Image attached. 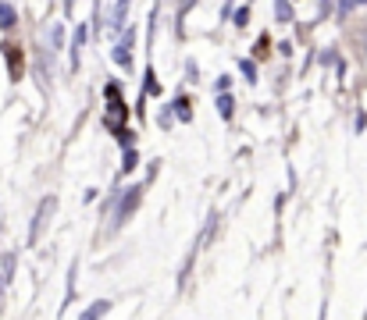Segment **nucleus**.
Listing matches in <instances>:
<instances>
[{"label":"nucleus","instance_id":"nucleus-1","mask_svg":"<svg viewBox=\"0 0 367 320\" xmlns=\"http://www.w3.org/2000/svg\"><path fill=\"white\" fill-rule=\"evenodd\" d=\"M57 210V200L54 196H47L43 203H40V210H36V217H33V232H29V246H36L40 242V232H43V224L50 221V214Z\"/></svg>","mask_w":367,"mask_h":320},{"label":"nucleus","instance_id":"nucleus-2","mask_svg":"<svg viewBox=\"0 0 367 320\" xmlns=\"http://www.w3.org/2000/svg\"><path fill=\"white\" fill-rule=\"evenodd\" d=\"M136 203H139V189L132 185L129 192H125V200H121V207H118V214H114V228H121V224L129 221V214L136 210Z\"/></svg>","mask_w":367,"mask_h":320},{"label":"nucleus","instance_id":"nucleus-3","mask_svg":"<svg viewBox=\"0 0 367 320\" xmlns=\"http://www.w3.org/2000/svg\"><path fill=\"white\" fill-rule=\"evenodd\" d=\"M132 43H136V36H132V32H125V36H121V43H118V50H114V61H118V64H125V68L132 64V54H129Z\"/></svg>","mask_w":367,"mask_h":320},{"label":"nucleus","instance_id":"nucleus-4","mask_svg":"<svg viewBox=\"0 0 367 320\" xmlns=\"http://www.w3.org/2000/svg\"><path fill=\"white\" fill-rule=\"evenodd\" d=\"M129 4H132V0H118V4H114V18H111V29H121V25H125V11H129Z\"/></svg>","mask_w":367,"mask_h":320},{"label":"nucleus","instance_id":"nucleus-5","mask_svg":"<svg viewBox=\"0 0 367 320\" xmlns=\"http://www.w3.org/2000/svg\"><path fill=\"white\" fill-rule=\"evenodd\" d=\"M15 22H18L15 8L11 4H0V29H15Z\"/></svg>","mask_w":367,"mask_h":320},{"label":"nucleus","instance_id":"nucleus-6","mask_svg":"<svg viewBox=\"0 0 367 320\" xmlns=\"http://www.w3.org/2000/svg\"><path fill=\"white\" fill-rule=\"evenodd\" d=\"M274 18H279V22H292V4H289V0H274Z\"/></svg>","mask_w":367,"mask_h":320},{"label":"nucleus","instance_id":"nucleus-7","mask_svg":"<svg viewBox=\"0 0 367 320\" xmlns=\"http://www.w3.org/2000/svg\"><path fill=\"white\" fill-rule=\"evenodd\" d=\"M218 111H221V118H225V121L232 118V96H228L225 89H221V96H218Z\"/></svg>","mask_w":367,"mask_h":320},{"label":"nucleus","instance_id":"nucleus-8","mask_svg":"<svg viewBox=\"0 0 367 320\" xmlns=\"http://www.w3.org/2000/svg\"><path fill=\"white\" fill-rule=\"evenodd\" d=\"M65 47V32H61V25H50V50H61Z\"/></svg>","mask_w":367,"mask_h":320},{"label":"nucleus","instance_id":"nucleus-9","mask_svg":"<svg viewBox=\"0 0 367 320\" xmlns=\"http://www.w3.org/2000/svg\"><path fill=\"white\" fill-rule=\"evenodd\" d=\"M175 111H178V118H182V121H189V118H193V107H189L186 96H182V100H175Z\"/></svg>","mask_w":367,"mask_h":320},{"label":"nucleus","instance_id":"nucleus-10","mask_svg":"<svg viewBox=\"0 0 367 320\" xmlns=\"http://www.w3.org/2000/svg\"><path fill=\"white\" fill-rule=\"evenodd\" d=\"M107 310H111V303H97V306H89L82 317H86V320H93V317H100V313H107Z\"/></svg>","mask_w":367,"mask_h":320},{"label":"nucleus","instance_id":"nucleus-11","mask_svg":"<svg viewBox=\"0 0 367 320\" xmlns=\"http://www.w3.org/2000/svg\"><path fill=\"white\" fill-rule=\"evenodd\" d=\"M8 61H11V79H18V72H22V57L8 47Z\"/></svg>","mask_w":367,"mask_h":320},{"label":"nucleus","instance_id":"nucleus-12","mask_svg":"<svg viewBox=\"0 0 367 320\" xmlns=\"http://www.w3.org/2000/svg\"><path fill=\"white\" fill-rule=\"evenodd\" d=\"M357 4H367V0H339V15L346 18V15H350V11H353Z\"/></svg>","mask_w":367,"mask_h":320},{"label":"nucleus","instance_id":"nucleus-13","mask_svg":"<svg viewBox=\"0 0 367 320\" xmlns=\"http://www.w3.org/2000/svg\"><path fill=\"white\" fill-rule=\"evenodd\" d=\"M239 68H242V75H247V82H253V79H257V68H253V61H242Z\"/></svg>","mask_w":367,"mask_h":320},{"label":"nucleus","instance_id":"nucleus-14","mask_svg":"<svg viewBox=\"0 0 367 320\" xmlns=\"http://www.w3.org/2000/svg\"><path fill=\"white\" fill-rule=\"evenodd\" d=\"M132 168H136V150L125 153V164H121V171H132Z\"/></svg>","mask_w":367,"mask_h":320},{"label":"nucleus","instance_id":"nucleus-15","mask_svg":"<svg viewBox=\"0 0 367 320\" xmlns=\"http://www.w3.org/2000/svg\"><path fill=\"white\" fill-rule=\"evenodd\" d=\"M364 50H367V47H364Z\"/></svg>","mask_w":367,"mask_h":320}]
</instances>
